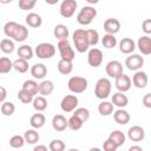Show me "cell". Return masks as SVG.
<instances>
[{
	"label": "cell",
	"instance_id": "1",
	"mask_svg": "<svg viewBox=\"0 0 151 151\" xmlns=\"http://www.w3.org/2000/svg\"><path fill=\"white\" fill-rule=\"evenodd\" d=\"M72 40H73L76 51L79 52V53H85L90 47V45L87 42L86 31L85 29H81V28L76 29L73 32V34H72Z\"/></svg>",
	"mask_w": 151,
	"mask_h": 151
},
{
	"label": "cell",
	"instance_id": "2",
	"mask_svg": "<svg viewBox=\"0 0 151 151\" xmlns=\"http://www.w3.org/2000/svg\"><path fill=\"white\" fill-rule=\"evenodd\" d=\"M111 88H112V84L107 78H100L98 79V81L96 83L94 86V94L98 99H106L110 94H111Z\"/></svg>",
	"mask_w": 151,
	"mask_h": 151
},
{
	"label": "cell",
	"instance_id": "3",
	"mask_svg": "<svg viewBox=\"0 0 151 151\" xmlns=\"http://www.w3.org/2000/svg\"><path fill=\"white\" fill-rule=\"evenodd\" d=\"M96 17H97V9L87 5V6L81 7L79 13L77 14V21L83 26H87L93 21Z\"/></svg>",
	"mask_w": 151,
	"mask_h": 151
},
{
	"label": "cell",
	"instance_id": "4",
	"mask_svg": "<svg viewBox=\"0 0 151 151\" xmlns=\"http://www.w3.org/2000/svg\"><path fill=\"white\" fill-rule=\"evenodd\" d=\"M88 86V83H87V79L84 78V77H79V76H74V77H71L67 81V87L68 90L72 92V93H83L86 91Z\"/></svg>",
	"mask_w": 151,
	"mask_h": 151
},
{
	"label": "cell",
	"instance_id": "5",
	"mask_svg": "<svg viewBox=\"0 0 151 151\" xmlns=\"http://www.w3.org/2000/svg\"><path fill=\"white\" fill-rule=\"evenodd\" d=\"M34 53L39 59H51L55 54V47L50 42H40L35 46Z\"/></svg>",
	"mask_w": 151,
	"mask_h": 151
},
{
	"label": "cell",
	"instance_id": "6",
	"mask_svg": "<svg viewBox=\"0 0 151 151\" xmlns=\"http://www.w3.org/2000/svg\"><path fill=\"white\" fill-rule=\"evenodd\" d=\"M58 50H59L60 59L73 61V59L76 57V53H74V50H73V47L71 46V44H70V41L67 39L58 41Z\"/></svg>",
	"mask_w": 151,
	"mask_h": 151
},
{
	"label": "cell",
	"instance_id": "7",
	"mask_svg": "<svg viewBox=\"0 0 151 151\" xmlns=\"http://www.w3.org/2000/svg\"><path fill=\"white\" fill-rule=\"evenodd\" d=\"M79 100L76 94H67L60 101V109L64 112H73L78 107Z\"/></svg>",
	"mask_w": 151,
	"mask_h": 151
},
{
	"label": "cell",
	"instance_id": "8",
	"mask_svg": "<svg viewBox=\"0 0 151 151\" xmlns=\"http://www.w3.org/2000/svg\"><path fill=\"white\" fill-rule=\"evenodd\" d=\"M144 65V58L140 54H130L125 59V66L130 71H139Z\"/></svg>",
	"mask_w": 151,
	"mask_h": 151
},
{
	"label": "cell",
	"instance_id": "9",
	"mask_svg": "<svg viewBox=\"0 0 151 151\" xmlns=\"http://www.w3.org/2000/svg\"><path fill=\"white\" fill-rule=\"evenodd\" d=\"M77 6H78V4L76 0H64L60 4V8H59L60 15L63 18L73 17V14L76 13V9H77Z\"/></svg>",
	"mask_w": 151,
	"mask_h": 151
},
{
	"label": "cell",
	"instance_id": "10",
	"mask_svg": "<svg viewBox=\"0 0 151 151\" xmlns=\"http://www.w3.org/2000/svg\"><path fill=\"white\" fill-rule=\"evenodd\" d=\"M114 85H116V88L118 90V92H122V93L127 92L132 86L131 78L127 74L122 73L117 78H114Z\"/></svg>",
	"mask_w": 151,
	"mask_h": 151
},
{
	"label": "cell",
	"instance_id": "11",
	"mask_svg": "<svg viewBox=\"0 0 151 151\" xmlns=\"http://www.w3.org/2000/svg\"><path fill=\"white\" fill-rule=\"evenodd\" d=\"M87 63L92 67H99L103 63V52L99 48H91L87 53Z\"/></svg>",
	"mask_w": 151,
	"mask_h": 151
},
{
	"label": "cell",
	"instance_id": "12",
	"mask_svg": "<svg viewBox=\"0 0 151 151\" xmlns=\"http://www.w3.org/2000/svg\"><path fill=\"white\" fill-rule=\"evenodd\" d=\"M106 74L111 78H117L119 74L123 73V64L118 60H111L105 66Z\"/></svg>",
	"mask_w": 151,
	"mask_h": 151
},
{
	"label": "cell",
	"instance_id": "13",
	"mask_svg": "<svg viewBox=\"0 0 151 151\" xmlns=\"http://www.w3.org/2000/svg\"><path fill=\"white\" fill-rule=\"evenodd\" d=\"M131 83L133 84V86H136L137 88H145L147 86V83H149V78H147V74L143 71H137L132 79H131Z\"/></svg>",
	"mask_w": 151,
	"mask_h": 151
},
{
	"label": "cell",
	"instance_id": "14",
	"mask_svg": "<svg viewBox=\"0 0 151 151\" xmlns=\"http://www.w3.org/2000/svg\"><path fill=\"white\" fill-rule=\"evenodd\" d=\"M127 137L132 142H142L145 137V131L139 125H133L127 131Z\"/></svg>",
	"mask_w": 151,
	"mask_h": 151
},
{
	"label": "cell",
	"instance_id": "15",
	"mask_svg": "<svg viewBox=\"0 0 151 151\" xmlns=\"http://www.w3.org/2000/svg\"><path fill=\"white\" fill-rule=\"evenodd\" d=\"M104 29L106 34H112L114 35L120 31V22L116 18H109L104 21Z\"/></svg>",
	"mask_w": 151,
	"mask_h": 151
},
{
	"label": "cell",
	"instance_id": "16",
	"mask_svg": "<svg viewBox=\"0 0 151 151\" xmlns=\"http://www.w3.org/2000/svg\"><path fill=\"white\" fill-rule=\"evenodd\" d=\"M137 47L142 54H151V38L149 35H142L137 41Z\"/></svg>",
	"mask_w": 151,
	"mask_h": 151
},
{
	"label": "cell",
	"instance_id": "17",
	"mask_svg": "<svg viewBox=\"0 0 151 151\" xmlns=\"http://www.w3.org/2000/svg\"><path fill=\"white\" fill-rule=\"evenodd\" d=\"M136 48V42L131 38H123L119 41V51L123 54H132Z\"/></svg>",
	"mask_w": 151,
	"mask_h": 151
},
{
	"label": "cell",
	"instance_id": "18",
	"mask_svg": "<svg viewBox=\"0 0 151 151\" xmlns=\"http://www.w3.org/2000/svg\"><path fill=\"white\" fill-rule=\"evenodd\" d=\"M67 125H68V122H67L66 117L63 114H55L52 118V127L58 132L65 131L67 129Z\"/></svg>",
	"mask_w": 151,
	"mask_h": 151
},
{
	"label": "cell",
	"instance_id": "19",
	"mask_svg": "<svg viewBox=\"0 0 151 151\" xmlns=\"http://www.w3.org/2000/svg\"><path fill=\"white\" fill-rule=\"evenodd\" d=\"M54 91V84L52 80H42L40 84H38V93L42 97H47L52 94Z\"/></svg>",
	"mask_w": 151,
	"mask_h": 151
},
{
	"label": "cell",
	"instance_id": "20",
	"mask_svg": "<svg viewBox=\"0 0 151 151\" xmlns=\"http://www.w3.org/2000/svg\"><path fill=\"white\" fill-rule=\"evenodd\" d=\"M31 74L34 79H44L47 74V67L41 63L34 64L31 67Z\"/></svg>",
	"mask_w": 151,
	"mask_h": 151
},
{
	"label": "cell",
	"instance_id": "21",
	"mask_svg": "<svg viewBox=\"0 0 151 151\" xmlns=\"http://www.w3.org/2000/svg\"><path fill=\"white\" fill-rule=\"evenodd\" d=\"M113 119L117 124L125 125L130 122V113L124 109H118L113 112Z\"/></svg>",
	"mask_w": 151,
	"mask_h": 151
},
{
	"label": "cell",
	"instance_id": "22",
	"mask_svg": "<svg viewBox=\"0 0 151 151\" xmlns=\"http://www.w3.org/2000/svg\"><path fill=\"white\" fill-rule=\"evenodd\" d=\"M68 34H70L68 27L66 25H64V24H58L53 28V35L58 40H66L68 38Z\"/></svg>",
	"mask_w": 151,
	"mask_h": 151
},
{
	"label": "cell",
	"instance_id": "23",
	"mask_svg": "<svg viewBox=\"0 0 151 151\" xmlns=\"http://www.w3.org/2000/svg\"><path fill=\"white\" fill-rule=\"evenodd\" d=\"M113 106H117L118 109H124L127 104H129V99L127 97L122 93V92H116L112 94V100H111Z\"/></svg>",
	"mask_w": 151,
	"mask_h": 151
},
{
	"label": "cell",
	"instance_id": "24",
	"mask_svg": "<svg viewBox=\"0 0 151 151\" xmlns=\"http://www.w3.org/2000/svg\"><path fill=\"white\" fill-rule=\"evenodd\" d=\"M26 24L29 26V27H33V28H38L42 25V19H41V15L35 13V12H31L26 15Z\"/></svg>",
	"mask_w": 151,
	"mask_h": 151
},
{
	"label": "cell",
	"instance_id": "25",
	"mask_svg": "<svg viewBox=\"0 0 151 151\" xmlns=\"http://www.w3.org/2000/svg\"><path fill=\"white\" fill-rule=\"evenodd\" d=\"M17 53H18V57H19L20 59H24V60L28 61V60H31V59L33 58L34 51L32 50V47H31L29 45H26V44H25V45H21V46L18 48Z\"/></svg>",
	"mask_w": 151,
	"mask_h": 151
},
{
	"label": "cell",
	"instance_id": "26",
	"mask_svg": "<svg viewBox=\"0 0 151 151\" xmlns=\"http://www.w3.org/2000/svg\"><path fill=\"white\" fill-rule=\"evenodd\" d=\"M109 139L112 140V142L116 144L117 147H120V146H123V145L125 144L126 137H125L124 132H122L120 130H114V131H112V132L110 133Z\"/></svg>",
	"mask_w": 151,
	"mask_h": 151
},
{
	"label": "cell",
	"instance_id": "27",
	"mask_svg": "<svg viewBox=\"0 0 151 151\" xmlns=\"http://www.w3.org/2000/svg\"><path fill=\"white\" fill-rule=\"evenodd\" d=\"M45 123H46V118H45V116H44L42 113H40V112L34 113V114L31 117V119H29V124H31V126H32L34 130L41 129V127L45 125Z\"/></svg>",
	"mask_w": 151,
	"mask_h": 151
},
{
	"label": "cell",
	"instance_id": "28",
	"mask_svg": "<svg viewBox=\"0 0 151 151\" xmlns=\"http://www.w3.org/2000/svg\"><path fill=\"white\" fill-rule=\"evenodd\" d=\"M28 37V28L24 25H18L14 34H13V40L14 41H18V42H21L24 40H26Z\"/></svg>",
	"mask_w": 151,
	"mask_h": 151
},
{
	"label": "cell",
	"instance_id": "29",
	"mask_svg": "<svg viewBox=\"0 0 151 151\" xmlns=\"http://www.w3.org/2000/svg\"><path fill=\"white\" fill-rule=\"evenodd\" d=\"M32 105H33V109L37 112H42V111H45L47 109V100L42 96H37V97L33 98Z\"/></svg>",
	"mask_w": 151,
	"mask_h": 151
},
{
	"label": "cell",
	"instance_id": "30",
	"mask_svg": "<svg viewBox=\"0 0 151 151\" xmlns=\"http://www.w3.org/2000/svg\"><path fill=\"white\" fill-rule=\"evenodd\" d=\"M21 90L26 91L32 97H35V94H38V83L35 80H32V79L26 80V81H24Z\"/></svg>",
	"mask_w": 151,
	"mask_h": 151
},
{
	"label": "cell",
	"instance_id": "31",
	"mask_svg": "<svg viewBox=\"0 0 151 151\" xmlns=\"http://www.w3.org/2000/svg\"><path fill=\"white\" fill-rule=\"evenodd\" d=\"M39 138H40L39 132H38L37 130H34V129L27 130V131L25 132V134H24L25 143H27V144H35V143L39 142Z\"/></svg>",
	"mask_w": 151,
	"mask_h": 151
},
{
	"label": "cell",
	"instance_id": "32",
	"mask_svg": "<svg viewBox=\"0 0 151 151\" xmlns=\"http://www.w3.org/2000/svg\"><path fill=\"white\" fill-rule=\"evenodd\" d=\"M72 70H73V64H72V61L63 60V59H60V60L58 61V71H59L61 74L67 76V74H70V73L72 72Z\"/></svg>",
	"mask_w": 151,
	"mask_h": 151
},
{
	"label": "cell",
	"instance_id": "33",
	"mask_svg": "<svg viewBox=\"0 0 151 151\" xmlns=\"http://www.w3.org/2000/svg\"><path fill=\"white\" fill-rule=\"evenodd\" d=\"M98 112L101 114V116H110L113 113V105L111 101H106V100H103L99 105H98Z\"/></svg>",
	"mask_w": 151,
	"mask_h": 151
},
{
	"label": "cell",
	"instance_id": "34",
	"mask_svg": "<svg viewBox=\"0 0 151 151\" xmlns=\"http://www.w3.org/2000/svg\"><path fill=\"white\" fill-rule=\"evenodd\" d=\"M14 47H15L14 46V41L11 40V39H8V38H5V39H2L0 41V50L4 53H6V54L12 53L14 51Z\"/></svg>",
	"mask_w": 151,
	"mask_h": 151
},
{
	"label": "cell",
	"instance_id": "35",
	"mask_svg": "<svg viewBox=\"0 0 151 151\" xmlns=\"http://www.w3.org/2000/svg\"><path fill=\"white\" fill-rule=\"evenodd\" d=\"M13 68L19 73H26L28 71V61L18 58L13 61Z\"/></svg>",
	"mask_w": 151,
	"mask_h": 151
},
{
	"label": "cell",
	"instance_id": "36",
	"mask_svg": "<svg viewBox=\"0 0 151 151\" xmlns=\"http://www.w3.org/2000/svg\"><path fill=\"white\" fill-rule=\"evenodd\" d=\"M73 116L77 117L78 119H80L83 123H85L90 119V111L86 107H77L73 111Z\"/></svg>",
	"mask_w": 151,
	"mask_h": 151
},
{
	"label": "cell",
	"instance_id": "37",
	"mask_svg": "<svg viewBox=\"0 0 151 151\" xmlns=\"http://www.w3.org/2000/svg\"><path fill=\"white\" fill-rule=\"evenodd\" d=\"M86 38L90 46H96L99 42V33L96 29H86Z\"/></svg>",
	"mask_w": 151,
	"mask_h": 151
},
{
	"label": "cell",
	"instance_id": "38",
	"mask_svg": "<svg viewBox=\"0 0 151 151\" xmlns=\"http://www.w3.org/2000/svg\"><path fill=\"white\" fill-rule=\"evenodd\" d=\"M101 44L105 48H113L116 47L117 45V38L112 34H105L103 38H101Z\"/></svg>",
	"mask_w": 151,
	"mask_h": 151
},
{
	"label": "cell",
	"instance_id": "39",
	"mask_svg": "<svg viewBox=\"0 0 151 151\" xmlns=\"http://www.w3.org/2000/svg\"><path fill=\"white\" fill-rule=\"evenodd\" d=\"M0 111H1V113H2L4 116L9 117V116H12V114L14 113V111H15V105H14L12 101H4V103L1 104Z\"/></svg>",
	"mask_w": 151,
	"mask_h": 151
},
{
	"label": "cell",
	"instance_id": "40",
	"mask_svg": "<svg viewBox=\"0 0 151 151\" xmlns=\"http://www.w3.org/2000/svg\"><path fill=\"white\" fill-rule=\"evenodd\" d=\"M13 68V61L7 58L2 57L0 58V73H8Z\"/></svg>",
	"mask_w": 151,
	"mask_h": 151
},
{
	"label": "cell",
	"instance_id": "41",
	"mask_svg": "<svg viewBox=\"0 0 151 151\" xmlns=\"http://www.w3.org/2000/svg\"><path fill=\"white\" fill-rule=\"evenodd\" d=\"M18 25H19V24L15 22V21H8V22L5 24V26H4V33H5V35H6L8 39L13 38V34H14V32H15Z\"/></svg>",
	"mask_w": 151,
	"mask_h": 151
},
{
	"label": "cell",
	"instance_id": "42",
	"mask_svg": "<svg viewBox=\"0 0 151 151\" xmlns=\"http://www.w3.org/2000/svg\"><path fill=\"white\" fill-rule=\"evenodd\" d=\"M25 145V139H24V136H20V134H15L13 137H11L9 139V146L13 147V149H20Z\"/></svg>",
	"mask_w": 151,
	"mask_h": 151
},
{
	"label": "cell",
	"instance_id": "43",
	"mask_svg": "<svg viewBox=\"0 0 151 151\" xmlns=\"http://www.w3.org/2000/svg\"><path fill=\"white\" fill-rule=\"evenodd\" d=\"M65 143L61 139H53L48 144V150L50 151H65Z\"/></svg>",
	"mask_w": 151,
	"mask_h": 151
},
{
	"label": "cell",
	"instance_id": "44",
	"mask_svg": "<svg viewBox=\"0 0 151 151\" xmlns=\"http://www.w3.org/2000/svg\"><path fill=\"white\" fill-rule=\"evenodd\" d=\"M67 122H68L67 127H70L72 131H78V130H80L81 126H83V124H84L80 119H78V118L74 117L73 114H72V117H71L70 119H67Z\"/></svg>",
	"mask_w": 151,
	"mask_h": 151
},
{
	"label": "cell",
	"instance_id": "45",
	"mask_svg": "<svg viewBox=\"0 0 151 151\" xmlns=\"http://www.w3.org/2000/svg\"><path fill=\"white\" fill-rule=\"evenodd\" d=\"M35 4H37L35 0H19L18 6L22 11H29V9H33L34 8Z\"/></svg>",
	"mask_w": 151,
	"mask_h": 151
},
{
	"label": "cell",
	"instance_id": "46",
	"mask_svg": "<svg viewBox=\"0 0 151 151\" xmlns=\"http://www.w3.org/2000/svg\"><path fill=\"white\" fill-rule=\"evenodd\" d=\"M33 98H34V97H32L31 94H28V93H27L26 91H24V90H20V91L18 92V99H19L22 104H29V103H32Z\"/></svg>",
	"mask_w": 151,
	"mask_h": 151
},
{
	"label": "cell",
	"instance_id": "47",
	"mask_svg": "<svg viewBox=\"0 0 151 151\" xmlns=\"http://www.w3.org/2000/svg\"><path fill=\"white\" fill-rule=\"evenodd\" d=\"M117 146H116V144L112 142V140H110L109 138L103 143V150L104 151H117Z\"/></svg>",
	"mask_w": 151,
	"mask_h": 151
},
{
	"label": "cell",
	"instance_id": "48",
	"mask_svg": "<svg viewBox=\"0 0 151 151\" xmlns=\"http://www.w3.org/2000/svg\"><path fill=\"white\" fill-rule=\"evenodd\" d=\"M142 28H143L144 33L146 35H149L151 33V19H145L142 24Z\"/></svg>",
	"mask_w": 151,
	"mask_h": 151
},
{
	"label": "cell",
	"instance_id": "49",
	"mask_svg": "<svg viewBox=\"0 0 151 151\" xmlns=\"http://www.w3.org/2000/svg\"><path fill=\"white\" fill-rule=\"evenodd\" d=\"M142 101H143V105H144L146 109H151V93H146V94L143 97Z\"/></svg>",
	"mask_w": 151,
	"mask_h": 151
},
{
	"label": "cell",
	"instance_id": "50",
	"mask_svg": "<svg viewBox=\"0 0 151 151\" xmlns=\"http://www.w3.org/2000/svg\"><path fill=\"white\" fill-rule=\"evenodd\" d=\"M6 97H7V91H6V88H5L4 86H0V104H2V103L5 101Z\"/></svg>",
	"mask_w": 151,
	"mask_h": 151
},
{
	"label": "cell",
	"instance_id": "51",
	"mask_svg": "<svg viewBox=\"0 0 151 151\" xmlns=\"http://www.w3.org/2000/svg\"><path fill=\"white\" fill-rule=\"evenodd\" d=\"M33 151H48V149L45 145H35L34 149H33Z\"/></svg>",
	"mask_w": 151,
	"mask_h": 151
},
{
	"label": "cell",
	"instance_id": "52",
	"mask_svg": "<svg viewBox=\"0 0 151 151\" xmlns=\"http://www.w3.org/2000/svg\"><path fill=\"white\" fill-rule=\"evenodd\" d=\"M129 151H143V149H142L139 145H132V146L129 149Z\"/></svg>",
	"mask_w": 151,
	"mask_h": 151
},
{
	"label": "cell",
	"instance_id": "53",
	"mask_svg": "<svg viewBox=\"0 0 151 151\" xmlns=\"http://www.w3.org/2000/svg\"><path fill=\"white\" fill-rule=\"evenodd\" d=\"M88 151H101V150H100L99 147H91Z\"/></svg>",
	"mask_w": 151,
	"mask_h": 151
},
{
	"label": "cell",
	"instance_id": "54",
	"mask_svg": "<svg viewBox=\"0 0 151 151\" xmlns=\"http://www.w3.org/2000/svg\"><path fill=\"white\" fill-rule=\"evenodd\" d=\"M87 2H88V4H97L98 0H87Z\"/></svg>",
	"mask_w": 151,
	"mask_h": 151
},
{
	"label": "cell",
	"instance_id": "55",
	"mask_svg": "<svg viewBox=\"0 0 151 151\" xmlns=\"http://www.w3.org/2000/svg\"><path fill=\"white\" fill-rule=\"evenodd\" d=\"M67 151H79L78 149H70V150H67Z\"/></svg>",
	"mask_w": 151,
	"mask_h": 151
}]
</instances>
